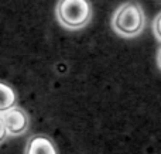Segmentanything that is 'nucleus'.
Returning a JSON list of instances; mask_svg holds the SVG:
<instances>
[{"label": "nucleus", "instance_id": "f257e3e1", "mask_svg": "<svg viewBox=\"0 0 161 154\" xmlns=\"http://www.w3.org/2000/svg\"><path fill=\"white\" fill-rule=\"evenodd\" d=\"M113 30L119 36L131 38L139 36L146 25V16L137 2H126L114 11L112 19Z\"/></svg>", "mask_w": 161, "mask_h": 154}, {"label": "nucleus", "instance_id": "f03ea898", "mask_svg": "<svg viewBox=\"0 0 161 154\" xmlns=\"http://www.w3.org/2000/svg\"><path fill=\"white\" fill-rule=\"evenodd\" d=\"M92 17L89 0H59L57 4V19L69 30L83 28Z\"/></svg>", "mask_w": 161, "mask_h": 154}, {"label": "nucleus", "instance_id": "7ed1b4c3", "mask_svg": "<svg viewBox=\"0 0 161 154\" xmlns=\"http://www.w3.org/2000/svg\"><path fill=\"white\" fill-rule=\"evenodd\" d=\"M4 124L7 127V132L10 136L24 135L28 129V116L21 107L13 106L11 109L2 113Z\"/></svg>", "mask_w": 161, "mask_h": 154}, {"label": "nucleus", "instance_id": "20e7f679", "mask_svg": "<svg viewBox=\"0 0 161 154\" xmlns=\"http://www.w3.org/2000/svg\"><path fill=\"white\" fill-rule=\"evenodd\" d=\"M25 154H58L54 143L47 136H34L30 139L25 149Z\"/></svg>", "mask_w": 161, "mask_h": 154}, {"label": "nucleus", "instance_id": "39448f33", "mask_svg": "<svg viewBox=\"0 0 161 154\" xmlns=\"http://www.w3.org/2000/svg\"><path fill=\"white\" fill-rule=\"evenodd\" d=\"M16 93L4 82H0V113H4L6 110L16 106Z\"/></svg>", "mask_w": 161, "mask_h": 154}, {"label": "nucleus", "instance_id": "423d86ee", "mask_svg": "<svg viewBox=\"0 0 161 154\" xmlns=\"http://www.w3.org/2000/svg\"><path fill=\"white\" fill-rule=\"evenodd\" d=\"M153 31H154V36L161 41V13H158L156 16L153 21Z\"/></svg>", "mask_w": 161, "mask_h": 154}, {"label": "nucleus", "instance_id": "0eeeda50", "mask_svg": "<svg viewBox=\"0 0 161 154\" xmlns=\"http://www.w3.org/2000/svg\"><path fill=\"white\" fill-rule=\"evenodd\" d=\"M7 136H8L7 127H6L4 120H3V116H2V113H0V143H3V141L7 139Z\"/></svg>", "mask_w": 161, "mask_h": 154}, {"label": "nucleus", "instance_id": "6e6552de", "mask_svg": "<svg viewBox=\"0 0 161 154\" xmlns=\"http://www.w3.org/2000/svg\"><path fill=\"white\" fill-rule=\"evenodd\" d=\"M158 67H160V69H161V50H160V52H158Z\"/></svg>", "mask_w": 161, "mask_h": 154}]
</instances>
